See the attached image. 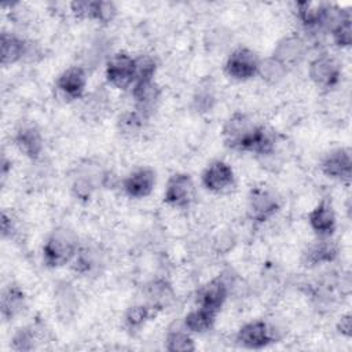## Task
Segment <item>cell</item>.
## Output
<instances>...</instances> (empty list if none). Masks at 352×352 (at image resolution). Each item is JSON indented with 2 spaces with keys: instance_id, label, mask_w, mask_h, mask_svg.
Here are the masks:
<instances>
[{
  "instance_id": "4",
  "label": "cell",
  "mask_w": 352,
  "mask_h": 352,
  "mask_svg": "<svg viewBox=\"0 0 352 352\" xmlns=\"http://www.w3.org/2000/svg\"><path fill=\"white\" fill-rule=\"evenodd\" d=\"M280 208L276 194L263 186L253 187L248 195V216L256 223L270 220Z\"/></svg>"
},
{
  "instance_id": "21",
  "label": "cell",
  "mask_w": 352,
  "mask_h": 352,
  "mask_svg": "<svg viewBox=\"0 0 352 352\" xmlns=\"http://www.w3.org/2000/svg\"><path fill=\"white\" fill-rule=\"evenodd\" d=\"M28 41L15 33L3 32L0 37V58L1 65L8 66L22 60L26 56Z\"/></svg>"
},
{
  "instance_id": "29",
  "label": "cell",
  "mask_w": 352,
  "mask_h": 352,
  "mask_svg": "<svg viewBox=\"0 0 352 352\" xmlns=\"http://www.w3.org/2000/svg\"><path fill=\"white\" fill-rule=\"evenodd\" d=\"M287 70L289 69L282 62H279L276 58H274L271 55L264 59H260L257 76H260L263 78V81H265L271 85H275L286 77Z\"/></svg>"
},
{
  "instance_id": "2",
  "label": "cell",
  "mask_w": 352,
  "mask_h": 352,
  "mask_svg": "<svg viewBox=\"0 0 352 352\" xmlns=\"http://www.w3.org/2000/svg\"><path fill=\"white\" fill-rule=\"evenodd\" d=\"M258 125L243 113H234L223 125L221 136L227 147L239 151H248Z\"/></svg>"
},
{
  "instance_id": "1",
  "label": "cell",
  "mask_w": 352,
  "mask_h": 352,
  "mask_svg": "<svg viewBox=\"0 0 352 352\" xmlns=\"http://www.w3.org/2000/svg\"><path fill=\"white\" fill-rule=\"evenodd\" d=\"M78 238L67 227H58L43 245V261L50 268L63 267L72 263L78 250Z\"/></svg>"
},
{
  "instance_id": "26",
  "label": "cell",
  "mask_w": 352,
  "mask_h": 352,
  "mask_svg": "<svg viewBox=\"0 0 352 352\" xmlns=\"http://www.w3.org/2000/svg\"><path fill=\"white\" fill-rule=\"evenodd\" d=\"M43 331L44 327L38 323L19 327L11 338V348L16 352H29L34 349L40 342Z\"/></svg>"
},
{
  "instance_id": "28",
  "label": "cell",
  "mask_w": 352,
  "mask_h": 352,
  "mask_svg": "<svg viewBox=\"0 0 352 352\" xmlns=\"http://www.w3.org/2000/svg\"><path fill=\"white\" fill-rule=\"evenodd\" d=\"M327 3L318 1H300L297 3V16L305 28L316 29L320 28L322 18L324 15Z\"/></svg>"
},
{
  "instance_id": "31",
  "label": "cell",
  "mask_w": 352,
  "mask_h": 352,
  "mask_svg": "<svg viewBox=\"0 0 352 352\" xmlns=\"http://www.w3.org/2000/svg\"><path fill=\"white\" fill-rule=\"evenodd\" d=\"M157 312L147 304H136L129 307L124 314V324L131 331H138L142 329L153 315Z\"/></svg>"
},
{
  "instance_id": "19",
  "label": "cell",
  "mask_w": 352,
  "mask_h": 352,
  "mask_svg": "<svg viewBox=\"0 0 352 352\" xmlns=\"http://www.w3.org/2000/svg\"><path fill=\"white\" fill-rule=\"evenodd\" d=\"M307 54V44L305 41L297 36L290 34L280 38L272 52V56L282 62L287 69L292 66L298 65Z\"/></svg>"
},
{
  "instance_id": "36",
  "label": "cell",
  "mask_w": 352,
  "mask_h": 352,
  "mask_svg": "<svg viewBox=\"0 0 352 352\" xmlns=\"http://www.w3.org/2000/svg\"><path fill=\"white\" fill-rule=\"evenodd\" d=\"M144 118L135 110V111H129L125 113L120 117V128L122 132L125 133H132V132H138L140 129V126L143 125Z\"/></svg>"
},
{
  "instance_id": "22",
  "label": "cell",
  "mask_w": 352,
  "mask_h": 352,
  "mask_svg": "<svg viewBox=\"0 0 352 352\" xmlns=\"http://www.w3.org/2000/svg\"><path fill=\"white\" fill-rule=\"evenodd\" d=\"M26 308L25 292L16 285H8L1 293L0 309L4 320H12Z\"/></svg>"
},
{
  "instance_id": "23",
  "label": "cell",
  "mask_w": 352,
  "mask_h": 352,
  "mask_svg": "<svg viewBox=\"0 0 352 352\" xmlns=\"http://www.w3.org/2000/svg\"><path fill=\"white\" fill-rule=\"evenodd\" d=\"M55 309L59 320L69 322L77 311V296L69 282H60L55 290Z\"/></svg>"
},
{
  "instance_id": "33",
  "label": "cell",
  "mask_w": 352,
  "mask_h": 352,
  "mask_svg": "<svg viewBox=\"0 0 352 352\" xmlns=\"http://www.w3.org/2000/svg\"><path fill=\"white\" fill-rule=\"evenodd\" d=\"M333 41L340 48H348L352 43V18L348 12L333 29H331Z\"/></svg>"
},
{
  "instance_id": "17",
  "label": "cell",
  "mask_w": 352,
  "mask_h": 352,
  "mask_svg": "<svg viewBox=\"0 0 352 352\" xmlns=\"http://www.w3.org/2000/svg\"><path fill=\"white\" fill-rule=\"evenodd\" d=\"M228 296L227 282L221 276H216L202 285L197 292L198 307L208 308L213 312H220Z\"/></svg>"
},
{
  "instance_id": "3",
  "label": "cell",
  "mask_w": 352,
  "mask_h": 352,
  "mask_svg": "<svg viewBox=\"0 0 352 352\" xmlns=\"http://www.w3.org/2000/svg\"><path fill=\"white\" fill-rule=\"evenodd\" d=\"M260 58L248 47L235 48L226 59L224 70L228 77L236 81H248L257 76Z\"/></svg>"
},
{
  "instance_id": "24",
  "label": "cell",
  "mask_w": 352,
  "mask_h": 352,
  "mask_svg": "<svg viewBox=\"0 0 352 352\" xmlns=\"http://www.w3.org/2000/svg\"><path fill=\"white\" fill-rule=\"evenodd\" d=\"M337 246L329 238H319L316 243L308 246L302 254V260L305 265L315 267L331 263L337 257Z\"/></svg>"
},
{
  "instance_id": "12",
  "label": "cell",
  "mask_w": 352,
  "mask_h": 352,
  "mask_svg": "<svg viewBox=\"0 0 352 352\" xmlns=\"http://www.w3.org/2000/svg\"><path fill=\"white\" fill-rule=\"evenodd\" d=\"M72 12L80 19L98 21L100 23H109L117 14V7L111 1L100 0H80L70 3Z\"/></svg>"
},
{
  "instance_id": "11",
  "label": "cell",
  "mask_w": 352,
  "mask_h": 352,
  "mask_svg": "<svg viewBox=\"0 0 352 352\" xmlns=\"http://www.w3.org/2000/svg\"><path fill=\"white\" fill-rule=\"evenodd\" d=\"M161 96V88L154 78L138 80L132 85L135 110L146 120L155 109Z\"/></svg>"
},
{
  "instance_id": "32",
  "label": "cell",
  "mask_w": 352,
  "mask_h": 352,
  "mask_svg": "<svg viewBox=\"0 0 352 352\" xmlns=\"http://www.w3.org/2000/svg\"><path fill=\"white\" fill-rule=\"evenodd\" d=\"M95 267H96L95 252L88 246H78V250H77L74 258L72 260V268L76 272L85 275L88 272H91Z\"/></svg>"
},
{
  "instance_id": "7",
  "label": "cell",
  "mask_w": 352,
  "mask_h": 352,
  "mask_svg": "<svg viewBox=\"0 0 352 352\" xmlns=\"http://www.w3.org/2000/svg\"><path fill=\"white\" fill-rule=\"evenodd\" d=\"M195 194L194 180L188 173H175L172 175L164 190V202L169 206L184 209L187 208Z\"/></svg>"
},
{
  "instance_id": "13",
  "label": "cell",
  "mask_w": 352,
  "mask_h": 352,
  "mask_svg": "<svg viewBox=\"0 0 352 352\" xmlns=\"http://www.w3.org/2000/svg\"><path fill=\"white\" fill-rule=\"evenodd\" d=\"M201 180L208 191L223 192L234 184L235 175L230 164L221 160H216L205 168Z\"/></svg>"
},
{
  "instance_id": "6",
  "label": "cell",
  "mask_w": 352,
  "mask_h": 352,
  "mask_svg": "<svg viewBox=\"0 0 352 352\" xmlns=\"http://www.w3.org/2000/svg\"><path fill=\"white\" fill-rule=\"evenodd\" d=\"M236 344L246 349H263L276 341L275 330L264 320H252L242 324L236 333Z\"/></svg>"
},
{
  "instance_id": "16",
  "label": "cell",
  "mask_w": 352,
  "mask_h": 352,
  "mask_svg": "<svg viewBox=\"0 0 352 352\" xmlns=\"http://www.w3.org/2000/svg\"><path fill=\"white\" fill-rule=\"evenodd\" d=\"M14 142L18 150L30 160H38L43 148L44 140L40 129L34 124H22L16 128L14 135Z\"/></svg>"
},
{
  "instance_id": "18",
  "label": "cell",
  "mask_w": 352,
  "mask_h": 352,
  "mask_svg": "<svg viewBox=\"0 0 352 352\" xmlns=\"http://www.w3.org/2000/svg\"><path fill=\"white\" fill-rule=\"evenodd\" d=\"M56 88L66 99H78L87 88V70L82 66H70L56 78Z\"/></svg>"
},
{
  "instance_id": "35",
  "label": "cell",
  "mask_w": 352,
  "mask_h": 352,
  "mask_svg": "<svg viewBox=\"0 0 352 352\" xmlns=\"http://www.w3.org/2000/svg\"><path fill=\"white\" fill-rule=\"evenodd\" d=\"M157 70V62L151 55H139L135 58V81L138 80H146V78H154Z\"/></svg>"
},
{
  "instance_id": "25",
  "label": "cell",
  "mask_w": 352,
  "mask_h": 352,
  "mask_svg": "<svg viewBox=\"0 0 352 352\" xmlns=\"http://www.w3.org/2000/svg\"><path fill=\"white\" fill-rule=\"evenodd\" d=\"M216 316L217 312H213L204 307H197L183 318V326L191 334H204L214 326Z\"/></svg>"
},
{
  "instance_id": "38",
  "label": "cell",
  "mask_w": 352,
  "mask_h": 352,
  "mask_svg": "<svg viewBox=\"0 0 352 352\" xmlns=\"http://www.w3.org/2000/svg\"><path fill=\"white\" fill-rule=\"evenodd\" d=\"M15 231V221L7 212L1 213V235L3 238L11 236Z\"/></svg>"
},
{
  "instance_id": "5",
  "label": "cell",
  "mask_w": 352,
  "mask_h": 352,
  "mask_svg": "<svg viewBox=\"0 0 352 352\" xmlns=\"http://www.w3.org/2000/svg\"><path fill=\"white\" fill-rule=\"evenodd\" d=\"M106 78L110 85L118 89H126L135 82V58L126 52H116L110 55L104 69Z\"/></svg>"
},
{
  "instance_id": "10",
  "label": "cell",
  "mask_w": 352,
  "mask_h": 352,
  "mask_svg": "<svg viewBox=\"0 0 352 352\" xmlns=\"http://www.w3.org/2000/svg\"><path fill=\"white\" fill-rule=\"evenodd\" d=\"M107 173L99 172L98 165H81L72 183V191L74 197L82 202H87L91 199L95 188L102 183H104Z\"/></svg>"
},
{
  "instance_id": "37",
  "label": "cell",
  "mask_w": 352,
  "mask_h": 352,
  "mask_svg": "<svg viewBox=\"0 0 352 352\" xmlns=\"http://www.w3.org/2000/svg\"><path fill=\"white\" fill-rule=\"evenodd\" d=\"M337 331L342 336L349 338L352 336V315L349 312L341 315L338 323H337Z\"/></svg>"
},
{
  "instance_id": "34",
  "label": "cell",
  "mask_w": 352,
  "mask_h": 352,
  "mask_svg": "<svg viewBox=\"0 0 352 352\" xmlns=\"http://www.w3.org/2000/svg\"><path fill=\"white\" fill-rule=\"evenodd\" d=\"M214 100H216V96H214L213 87L210 84H205L197 88L192 98V103L197 111H210V109L214 104Z\"/></svg>"
},
{
  "instance_id": "27",
  "label": "cell",
  "mask_w": 352,
  "mask_h": 352,
  "mask_svg": "<svg viewBox=\"0 0 352 352\" xmlns=\"http://www.w3.org/2000/svg\"><path fill=\"white\" fill-rule=\"evenodd\" d=\"M165 349L169 352H194L197 345L192 334L182 324L168 330L165 336Z\"/></svg>"
},
{
  "instance_id": "30",
  "label": "cell",
  "mask_w": 352,
  "mask_h": 352,
  "mask_svg": "<svg viewBox=\"0 0 352 352\" xmlns=\"http://www.w3.org/2000/svg\"><path fill=\"white\" fill-rule=\"evenodd\" d=\"M275 144H276L275 132L263 125H258V129L256 131L248 151L254 153L257 155H270L274 153Z\"/></svg>"
},
{
  "instance_id": "14",
  "label": "cell",
  "mask_w": 352,
  "mask_h": 352,
  "mask_svg": "<svg viewBox=\"0 0 352 352\" xmlns=\"http://www.w3.org/2000/svg\"><path fill=\"white\" fill-rule=\"evenodd\" d=\"M308 224L318 238H330L337 227L336 213L331 202L323 198L309 213Z\"/></svg>"
},
{
  "instance_id": "9",
  "label": "cell",
  "mask_w": 352,
  "mask_h": 352,
  "mask_svg": "<svg viewBox=\"0 0 352 352\" xmlns=\"http://www.w3.org/2000/svg\"><path fill=\"white\" fill-rule=\"evenodd\" d=\"M323 175L341 183H349L352 175V155L351 150L341 147L331 150L320 162Z\"/></svg>"
},
{
  "instance_id": "20",
  "label": "cell",
  "mask_w": 352,
  "mask_h": 352,
  "mask_svg": "<svg viewBox=\"0 0 352 352\" xmlns=\"http://www.w3.org/2000/svg\"><path fill=\"white\" fill-rule=\"evenodd\" d=\"M144 294L147 300L146 304L150 305L155 312L166 309L175 301V290L172 285L164 278L150 280L146 285Z\"/></svg>"
},
{
  "instance_id": "15",
  "label": "cell",
  "mask_w": 352,
  "mask_h": 352,
  "mask_svg": "<svg viewBox=\"0 0 352 352\" xmlns=\"http://www.w3.org/2000/svg\"><path fill=\"white\" fill-rule=\"evenodd\" d=\"M155 172L151 168L142 166L131 172L122 182V190L129 198L140 199L148 197L155 186Z\"/></svg>"
},
{
  "instance_id": "8",
  "label": "cell",
  "mask_w": 352,
  "mask_h": 352,
  "mask_svg": "<svg viewBox=\"0 0 352 352\" xmlns=\"http://www.w3.org/2000/svg\"><path fill=\"white\" fill-rule=\"evenodd\" d=\"M308 74L315 87L331 89L341 80V66L333 56L319 55L309 63Z\"/></svg>"
}]
</instances>
